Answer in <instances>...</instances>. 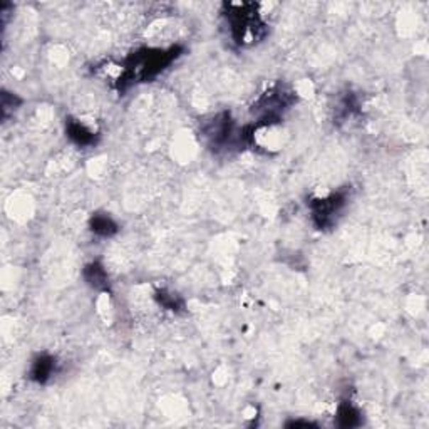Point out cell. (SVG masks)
Here are the masks:
<instances>
[{
	"mask_svg": "<svg viewBox=\"0 0 429 429\" xmlns=\"http://www.w3.org/2000/svg\"><path fill=\"white\" fill-rule=\"evenodd\" d=\"M183 49L179 45H173L169 49H141L133 52L124 62L121 76L118 79L119 89L155 79L161 72L172 66L173 61L182 55Z\"/></svg>",
	"mask_w": 429,
	"mask_h": 429,
	"instance_id": "6da1fadb",
	"label": "cell"
},
{
	"mask_svg": "<svg viewBox=\"0 0 429 429\" xmlns=\"http://www.w3.org/2000/svg\"><path fill=\"white\" fill-rule=\"evenodd\" d=\"M225 17L235 44L252 45L265 35V24L255 4H225Z\"/></svg>",
	"mask_w": 429,
	"mask_h": 429,
	"instance_id": "7a4b0ae2",
	"label": "cell"
},
{
	"mask_svg": "<svg viewBox=\"0 0 429 429\" xmlns=\"http://www.w3.org/2000/svg\"><path fill=\"white\" fill-rule=\"evenodd\" d=\"M295 103V96L284 86L270 87L265 94H262L253 104L252 113L257 116L258 128H269L272 124L279 123L282 114L290 106Z\"/></svg>",
	"mask_w": 429,
	"mask_h": 429,
	"instance_id": "3957f363",
	"label": "cell"
},
{
	"mask_svg": "<svg viewBox=\"0 0 429 429\" xmlns=\"http://www.w3.org/2000/svg\"><path fill=\"white\" fill-rule=\"evenodd\" d=\"M347 190H339L324 198H316V200H312L308 205H311L313 225L319 230L334 227L335 221H338V216L342 213L345 205H347Z\"/></svg>",
	"mask_w": 429,
	"mask_h": 429,
	"instance_id": "277c9868",
	"label": "cell"
},
{
	"mask_svg": "<svg viewBox=\"0 0 429 429\" xmlns=\"http://www.w3.org/2000/svg\"><path fill=\"white\" fill-rule=\"evenodd\" d=\"M201 135L206 138L211 150H227L233 141V121L228 113L216 114L208 123L203 124Z\"/></svg>",
	"mask_w": 429,
	"mask_h": 429,
	"instance_id": "5b68a950",
	"label": "cell"
},
{
	"mask_svg": "<svg viewBox=\"0 0 429 429\" xmlns=\"http://www.w3.org/2000/svg\"><path fill=\"white\" fill-rule=\"evenodd\" d=\"M57 371V361L50 354H39L29 369V379L37 384H45Z\"/></svg>",
	"mask_w": 429,
	"mask_h": 429,
	"instance_id": "8992f818",
	"label": "cell"
},
{
	"mask_svg": "<svg viewBox=\"0 0 429 429\" xmlns=\"http://www.w3.org/2000/svg\"><path fill=\"white\" fill-rule=\"evenodd\" d=\"M66 133L69 140H71L74 145L81 147L92 146L96 145V141H98V135H96L92 129L87 128L84 123L79 121V119H67Z\"/></svg>",
	"mask_w": 429,
	"mask_h": 429,
	"instance_id": "52a82bcc",
	"label": "cell"
},
{
	"mask_svg": "<svg viewBox=\"0 0 429 429\" xmlns=\"http://www.w3.org/2000/svg\"><path fill=\"white\" fill-rule=\"evenodd\" d=\"M335 419H338V426L340 428H357L362 424L361 411L352 403H349V401H344V403L339 404Z\"/></svg>",
	"mask_w": 429,
	"mask_h": 429,
	"instance_id": "ba28073f",
	"label": "cell"
},
{
	"mask_svg": "<svg viewBox=\"0 0 429 429\" xmlns=\"http://www.w3.org/2000/svg\"><path fill=\"white\" fill-rule=\"evenodd\" d=\"M84 279L86 282L96 290H108L109 289V277L106 274L104 267L99 262H92V264L86 265L84 269Z\"/></svg>",
	"mask_w": 429,
	"mask_h": 429,
	"instance_id": "9c48e42d",
	"label": "cell"
},
{
	"mask_svg": "<svg viewBox=\"0 0 429 429\" xmlns=\"http://www.w3.org/2000/svg\"><path fill=\"white\" fill-rule=\"evenodd\" d=\"M89 228L91 232L98 235V237H113V235L118 233L119 230L116 221L106 213L92 215V218L89 221Z\"/></svg>",
	"mask_w": 429,
	"mask_h": 429,
	"instance_id": "30bf717a",
	"label": "cell"
},
{
	"mask_svg": "<svg viewBox=\"0 0 429 429\" xmlns=\"http://www.w3.org/2000/svg\"><path fill=\"white\" fill-rule=\"evenodd\" d=\"M155 299H156V302H158V306H161L169 312H182L184 308L183 299L179 297L178 294L168 292V290H165V289L158 290L155 295Z\"/></svg>",
	"mask_w": 429,
	"mask_h": 429,
	"instance_id": "8fae6325",
	"label": "cell"
},
{
	"mask_svg": "<svg viewBox=\"0 0 429 429\" xmlns=\"http://www.w3.org/2000/svg\"><path fill=\"white\" fill-rule=\"evenodd\" d=\"M22 104V101L17 98L16 94H11V92L4 91L2 92V119H7L9 114L13 113L18 106Z\"/></svg>",
	"mask_w": 429,
	"mask_h": 429,
	"instance_id": "7c38bea8",
	"label": "cell"
},
{
	"mask_svg": "<svg viewBox=\"0 0 429 429\" xmlns=\"http://www.w3.org/2000/svg\"><path fill=\"white\" fill-rule=\"evenodd\" d=\"M311 426H316V424L311 423V421H292V423H287V428H311Z\"/></svg>",
	"mask_w": 429,
	"mask_h": 429,
	"instance_id": "4fadbf2b",
	"label": "cell"
}]
</instances>
